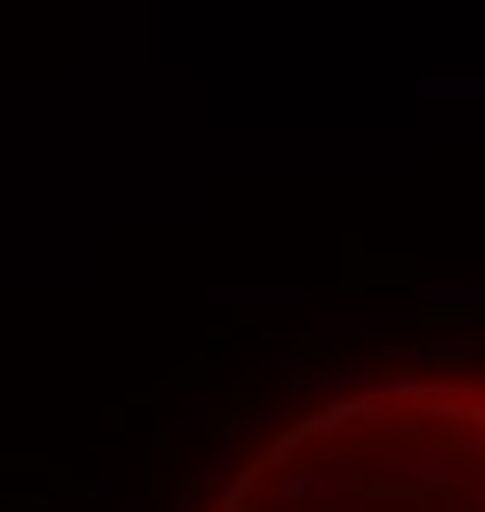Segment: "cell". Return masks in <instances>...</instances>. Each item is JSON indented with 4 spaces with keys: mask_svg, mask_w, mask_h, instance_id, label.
Segmentation results:
<instances>
[{
    "mask_svg": "<svg viewBox=\"0 0 485 512\" xmlns=\"http://www.w3.org/2000/svg\"><path fill=\"white\" fill-rule=\"evenodd\" d=\"M206 512H485V380L346 386L240 459Z\"/></svg>",
    "mask_w": 485,
    "mask_h": 512,
    "instance_id": "1",
    "label": "cell"
}]
</instances>
